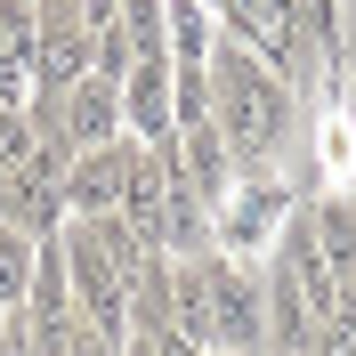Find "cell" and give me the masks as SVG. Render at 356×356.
Returning a JSON list of instances; mask_svg holds the SVG:
<instances>
[{
	"label": "cell",
	"mask_w": 356,
	"mask_h": 356,
	"mask_svg": "<svg viewBox=\"0 0 356 356\" xmlns=\"http://www.w3.org/2000/svg\"><path fill=\"white\" fill-rule=\"evenodd\" d=\"M178 332L211 356H267V284H251L219 243L178 259Z\"/></svg>",
	"instance_id": "cell-1"
},
{
	"label": "cell",
	"mask_w": 356,
	"mask_h": 356,
	"mask_svg": "<svg viewBox=\"0 0 356 356\" xmlns=\"http://www.w3.org/2000/svg\"><path fill=\"white\" fill-rule=\"evenodd\" d=\"M211 122L227 130L235 162H267L291 138V89H284V73L267 65V57H251L235 33L211 41Z\"/></svg>",
	"instance_id": "cell-2"
},
{
	"label": "cell",
	"mask_w": 356,
	"mask_h": 356,
	"mask_svg": "<svg viewBox=\"0 0 356 356\" xmlns=\"http://www.w3.org/2000/svg\"><path fill=\"white\" fill-rule=\"evenodd\" d=\"M65 162H73V154L41 146L33 162L0 170V219L24 227V235H57V227H65Z\"/></svg>",
	"instance_id": "cell-3"
},
{
	"label": "cell",
	"mask_w": 356,
	"mask_h": 356,
	"mask_svg": "<svg viewBox=\"0 0 356 356\" xmlns=\"http://www.w3.org/2000/svg\"><path fill=\"white\" fill-rule=\"evenodd\" d=\"M113 138H122V81L81 73L73 89H57V122H49L41 146H57V154H89V146H113Z\"/></svg>",
	"instance_id": "cell-4"
},
{
	"label": "cell",
	"mask_w": 356,
	"mask_h": 356,
	"mask_svg": "<svg viewBox=\"0 0 356 356\" xmlns=\"http://www.w3.org/2000/svg\"><path fill=\"white\" fill-rule=\"evenodd\" d=\"M97 73V41L81 24V0H41V33H33V89H73Z\"/></svg>",
	"instance_id": "cell-5"
},
{
	"label": "cell",
	"mask_w": 356,
	"mask_h": 356,
	"mask_svg": "<svg viewBox=\"0 0 356 356\" xmlns=\"http://www.w3.org/2000/svg\"><path fill=\"white\" fill-rule=\"evenodd\" d=\"M227 17V33L251 49V57H267L275 73H308V57H300V0H211Z\"/></svg>",
	"instance_id": "cell-6"
},
{
	"label": "cell",
	"mask_w": 356,
	"mask_h": 356,
	"mask_svg": "<svg viewBox=\"0 0 356 356\" xmlns=\"http://www.w3.org/2000/svg\"><path fill=\"white\" fill-rule=\"evenodd\" d=\"M146 138H113V146H89L65 162V219H97V211H122V186H130V162Z\"/></svg>",
	"instance_id": "cell-7"
},
{
	"label": "cell",
	"mask_w": 356,
	"mask_h": 356,
	"mask_svg": "<svg viewBox=\"0 0 356 356\" xmlns=\"http://www.w3.org/2000/svg\"><path fill=\"white\" fill-rule=\"evenodd\" d=\"M122 130L146 138V146H170L178 138V73H170V57H138L122 73Z\"/></svg>",
	"instance_id": "cell-8"
},
{
	"label": "cell",
	"mask_w": 356,
	"mask_h": 356,
	"mask_svg": "<svg viewBox=\"0 0 356 356\" xmlns=\"http://www.w3.org/2000/svg\"><path fill=\"white\" fill-rule=\"evenodd\" d=\"M170 154H178V170H186V186H195L202 202H211V219H219V202L235 195V146H227V130L202 113V122H178V138H170Z\"/></svg>",
	"instance_id": "cell-9"
},
{
	"label": "cell",
	"mask_w": 356,
	"mask_h": 356,
	"mask_svg": "<svg viewBox=\"0 0 356 356\" xmlns=\"http://www.w3.org/2000/svg\"><path fill=\"white\" fill-rule=\"evenodd\" d=\"M130 332H178V259L146 251L130 275Z\"/></svg>",
	"instance_id": "cell-10"
},
{
	"label": "cell",
	"mask_w": 356,
	"mask_h": 356,
	"mask_svg": "<svg viewBox=\"0 0 356 356\" xmlns=\"http://www.w3.org/2000/svg\"><path fill=\"white\" fill-rule=\"evenodd\" d=\"M308 211V235H316V251H324V267H332V284L348 291L356 284V195H316V202H300Z\"/></svg>",
	"instance_id": "cell-11"
},
{
	"label": "cell",
	"mask_w": 356,
	"mask_h": 356,
	"mask_svg": "<svg viewBox=\"0 0 356 356\" xmlns=\"http://www.w3.org/2000/svg\"><path fill=\"white\" fill-rule=\"evenodd\" d=\"M308 356H356V284L340 291L332 308L316 316V332H308Z\"/></svg>",
	"instance_id": "cell-12"
},
{
	"label": "cell",
	"mask_w": 356,
	"mask_h": 356,
	"mask_svg": "<svg viewBox=\"0 0 356 356\" xmlns=\"http://www.w3.org/2000/svg\"><path fill=\"white\" fill-rule=\"evenodd\" d=\"M41 356H122V340H113L106 324H89V316H73V324H65L57 340H49Z\"/></svg>",
	"instance_id": "cell-13"
},
{
	"label": "cell",
	"mask_w": 356,
	"mask_h": 356,
	"mask_svg": "<svg viewBox=\"0 0 356 356\" xmlns=\"http://www.w3.org/2000/svg\"><path fill=\"white\" fill-rule=\"evenodd\" d=\"M41 154V130H33V113L24 106H0V170H17V162Z\"/></svg>",
	"instance_id": "cell-14"
},
{
	"label": "cell",
	"mask_w": 356,
	"mask_h": 356,
	"mask_svg": "<svg viewBox=\"0 0 356 356\" xmlns=\"http://www.w3.org/2000/svg\"><path fill=\"white\" fill-rule=\"evenodd\" d=\"M122 356H211V348H195L186 332H130V340H122Z\"/></svg>",
	"instance_id": "cell-15"
},
{
	"label": "cell",
	"mask_w": 356,
	"mask_h": 356,
	"mask_svg": "<svg viewBox=\"0 0 356 356\" xmlns=\"http://www.w3.org/2000/svg\"><path fill=\"white\" fill-rule=\"evenodd\" d=\"M340 33H356V0H340Z\"/></svg>",
	"instance_id": "cell-16"
}]
</instances>
